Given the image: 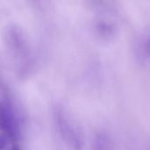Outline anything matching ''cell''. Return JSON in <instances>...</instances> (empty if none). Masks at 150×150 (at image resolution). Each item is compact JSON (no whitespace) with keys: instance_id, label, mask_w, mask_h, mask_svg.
I'll return each instance as SVG.
<instances>
[{"instance_id":"6da1fadb","label":"cell","mask_w":150,"mask_h":150,"mask_svg":"<svg viewBox=\"0 0 150 150\" xmlns=\"http://www.w3.org/2000/svg\"><path fill=\"white\" fill-rule=\"evenodd\" d=\"M5 40L7 49L18 64V71H29L32 64V48L26 33L21 27L11 25L6 30Z\"/></svg>"},{"instance_id":"7a4b0ae2","label":"cell","mask_w":150,"mask_h":150,"mask_svg":"<svg viewBox=\"0 0 150 150\" xmlns=\"http://www.w3.org/2000/svg\"><path fill=\"white\" fill-rule=\"evenodd\" d=\"M53 120L58 135L71 150H82L84 137L76 121L62 105H56L53 109Z\"/></svg>"},{"instance_id":"3957f363","label":"cell","mask_w":150,"mask_h":150,"mask_svg":"<svg viewBox=\"0 0 150 150\" xmlns=\"http://www.w3.org/2000/svg\"><path fill=\"white\" fill-rule=\"evenodd\" d=\"M0 143L12 144L20 136L21 117L9 95L2 93L0 105Z\"/></svg>"},{"instance_id":"277c9868","label":"cell","mask_w":150,"mask_h":150,"mask_svg":"<svg viewBox=\"0 0 150 150\" xmlns=\"http://www.w3.org/2000/svg\"><path fill=\"white\" fill-rule=\"evenodd\" d=\"M95 32L96 34L104 40L111 39L116 33L117 27L113 21L107 18H99L95 24Z\"/></svg>"},{"instance_id":"5b68a950","label":"cell","mask_w":150,"mask_h":150,"mask_svg":"<svg viewBox=\"0 0 150 150\" xmlns=\"http://www.w3.org/2000/svg\"><path fill=\"white\" fill-rule=\"evenodd\" d=\"M114 144L112 136L105 131L98 132L92 140L91 150H113Z\"/></svg>"},{"instance_id":"8992f818","label":"cell","mask_w":150,"mask_h":150,"mask_svg":"<svg viewBox=\"0 0 150 150\" xmlns=\"http://www.w3.org/2000/svg\"><path fill=\"white\" fill-rule=\"evenodd\" d=\"M141 51L145 57L150 59V34L144 37V39L142 40V42L141 44Z\"/></svg>"}]
</instances>
